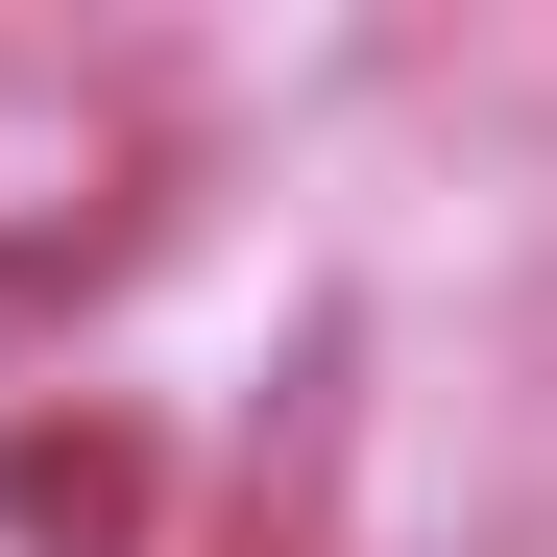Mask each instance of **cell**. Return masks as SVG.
Masks as SVG:
<instances>
[{
    "label": "cell",
    "instance_id": "obj_1",
    "mask_svg": "<svg viewBox=\"0 0 557 557\" xmlns=\"http://www.w3.org/2000/svg\"><path fill=\"white\" fill-rule=\"evenodd\" d=\"M146 219V146L73 98V73H0V292H49V267H98Z\"/></svg>",
    "mask_w": 557,
    "mask_h": 557
},
{
    "label": "cell",
    "instance_id": "obj_2",
    "mask_svg": "<svg viewBox=\"0 0 557 557\" xmlns=\"http://www.w3.org/2000/svg\"><path fill=\"white\" fill-rule=\"evenodd\" d=\"M122 509H146V460H122V436H0V533H49V557H122Z\"/></svg>",
    "mask_w": 557,
    "mask_h": 557
}]
</instances>
